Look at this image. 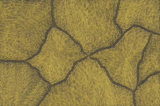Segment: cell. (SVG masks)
Masks as SVG:
<instances>
[{
    "label": "cell",
    "instance_id": "9",
    "mask_svg": "<svg viewBox=\"0 0 160 106\" xmlns=\"http://www.w3.org/2000/svg\"><path fill=\"white\" fill-rule=\"evenodd\" d=\"M160 72L151 75L133 91L135 106H160Z\"/></svg>",
    "mask_w": 160,
    "mask_h": 106
},
{
    "label": "cell",
    "instance_id": "2",
    "mask_svg": "<svg viewBox=\"0 0 160 106\" xmlns=\"http://www.w3.org/2000/svg\"><path fill=\"white\" fill-rule=\"evenodd\" d=\"M119 0H53L57 27L89 55L113 46L122 34L115 22Z\"/></svg>",
    "mask_w": 160,
    "mask_h": 106
},
{
    "label": "cell",
    "instance_id": "4",
    "mask_svg": "<svg viewBox=\"0 0 160 106\" xmlns=\"http://www.w3.org/2000/svg\"><path fill=\"white\" fill-rule=\"evenodd\" d=\"M152 33L133 26L113 46L89 56L98 61L113 82L133 92L137 86L138 65Z\"/></svg>",
    "mask_w": 160,
    "mask_h": 106
},
{
    "label": "cell",
    "instance_id": "5",
    "mask_svg": "<svg viewBox=\"0 0 160 106\" xmlns=\"http://www.w3.org/2000/svg\"><path fill=\"white\" fill-rule=\"evenodd\" d=\"M87 56L80 44L54 26L48 32L39 53L26 62L52 86L65 80L75 64Z\"/></svg>",
    "mask_w": 160,
    "mask_h": 106
},
{
    "label": "cell",
    "instance_id": "3",
    "mask_svg": "<svg viewBox=\"0 0 160 106\" xmlns=\"http://www.w3.org/2000/svg\"><path fill=\"white\" fill-rule=\"evenodd\" d=\"M133 92L110 79L98 60L77 62L64 81L52 85L38 106H131Z\"/></svg>",
    "mask_w": 160,
    "mask_h": 106
},
{
    "label": "cell",
    "instance_id": "1",
    "mask_svg": "<svg viewBox=\"0 0 160 106\" xmlns=\"http://www.w3.org/2000/svg\"><path fill=\"white\" fill-rule=\"evenodd\" d=\"M53 0H0V60L25 61L55 26Z\"/></svg>",
    "mask_w": 160,
    "mask_h": 106
},
{
    "label": "cell",
    "instance_id": "6",
    "mask_svg": "<svg viewBox=\"0 0 160 106\" xmlns=\"http://www.w3.org/2000/svg\"><path fill=\"white\" fill-rule=\"evenodd\" d=\"M0 106H38L51 85L24 61L0 60Z\"/></svg>",
    "mask_w": 160,
    "mask_h": 106
},
{
    "label": "cell",
    "instance_id": "8",
    "mask_svg": "<svg viewBox=\"0 0 160 106\" xmlns=\"http://www.w3.org/2000/svg\"><path fill=\"white\" fill-rule=\"evenodd\" d=\"M160 35L152 32L137 68L139 84L150 75L160 71Z\"/></svg>",
    "mask_w": 160,
    "mask_h": 106
},
{
    "label": "cell",
    "instance_id": "7",
    "mask_svg": "<svg viewBox=\"0 0 160 106\" xmlns=\"http://www.w3.org/2000/svg\"><path fill=\"white\" fill-rule=\"evenodd\" d=\"M160 0L119 1L115 22L122 34L133 26L160 34Z\"/></svg>",
    "mask_w": 160,
    "mask_h": 106
}]
</instances>
